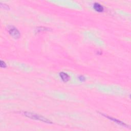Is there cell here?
<instances>
[{
	"instance_id": "6",
	"label": "cell",
	"mask_w": 131,
	"mask_h": 131,
	"mask_svg": "<svg viewBox=\"0 0 131 131\" xmlns=\"http://www.w3.org/2000/svg\"><path fill=\"white\" fill-rule=\"evenodd\" d=\"M0 65H1V67L2 68H5L6 67V64L5 62H4L3 61L1 60V62H0Z\"/></svg>"
},
{
	"instance_id": "1",
	"label": "cell",
	"mask_w": 131,
	"mask_h": 131,
	"mask_svg": "<svg viewBox=\"0 0 131 131\" xmlns=\"http://www.w3.org/2000/svg\"><path fill=\"white\" fill-rule=\"evenodd\" d=\"M23 114L26 117L32 119H35V120H39L40 121H43L45 123H48V124H51L52 123L50 120H48V119L42 116L39 115L38 114H35L34 113H32L30 112H23Z\"/></svg>"
},
{
	"instance_id": "3",
	"label": "cell",
	"mask_w": 131,
	"mask_h": 131,
	"mask_svg": "<svg viewBox=\"0 0 131 131\" xmlns=\"http://www.w3.org/2000/svg\"><path fill=\"white\" fill-rule=\"evenodd\" d=\"M93 7H94V9L99 12H102L104 10V7L101 5H100L99 3H94Z\"/></svg>"
},
{
	"instance_id": "4",
	"label": "cell",
	"mask_w": 131,
	"mask_h": 131,
	"mask_svg": "<svg viewBox=\"0 0 131 131\" xmlns=\"http://www.w3.org/2000/svg\"><path fill=\"white\" fill-rule=\"evenodd\" d=\"M59 76L64 82H67L70 80V76L66 73L61 72L59 73Z\"/></svg>"
},
{
	"instance_id": "8",
	"label": "cell",
	"mask_w": 131,
	"mask_h": 131,
	"mask_svg": "<svg viewBox=\"0 0 131 131\" xmlns=\"http://www.w3.org/2000/svg\"><path fill=\"white\" fill-rule=\"evenodd\" d=\"M1 5H2V6L3 5L4 8H9V6H7V5H6V4H3L2 3H1Z\"/></svg>"
},
{
	"instance_id": "7",
	"label": "cell",
	"mask_w": 131,
	"mask_h": 131,
	"mask_svg": "<svg viewBox=\"0 0 131 131\" xmlns=\"http://www.w3.org/2000/svg\"><path fill=\"white\" fill-rule=\"evenodd\" d=\"M79 79L81 80V81H84L85 79V77L83 76H80L79 77Z\"/></svg>"
},
{
	"instance_id": "5",
	"label": "cell",
	"mask_w": 131,
	"mask_h": 131,
	"mask_svg": "<svg viewBox=\"0 0 131 131\" xmlns=\"http://www.w3.org/2000/svg\"><path fill=\"white\" fill-rule=\"evenodd\" d=\"M103 115H104V116H105V117H107L108 118H109V119L113 121L114 122L117 123V124H120V125H122V126H126V124H124V123L122 122H121V121H120V120H119L117 119L113 118H112V117H109V116H106V115H104V114H103Z\"/></svg>"
},
{
	"instance_id": "2",
	"label": "cell",
	"mask_w": 131,
	"mask_h": 131,
	"mask_svg": "<svg viewBox=\"0 0 131 131\" xmlns=\"http://www.w3.org/2000/svg\"><path fill=\"white\" fill-rule=\"evenodd\" d=\"M8 31L9 34L15 39H19L20 36V32L17 28L14 26H10L9 27Z\"/></svg>"
}]
</instances>
